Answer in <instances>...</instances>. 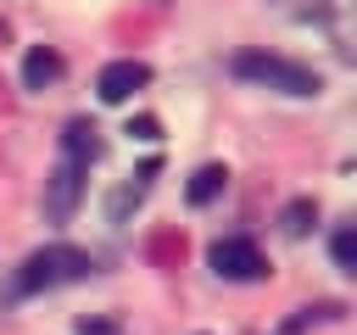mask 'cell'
I'll return each instance as SVG.
<instances>
[{
  "mask_svg": "<svg viewBox=\"0 0 357 335\" xmlns=\"http://www.w3.org/2000/svg\"><path fill=\"white\" fill-rule=\"evenodd\" d=\"M95 274V257L78 251V246H45L33 251L17 279H11V296H39V290H56V285H73V279H89Z\"/></svg>",
  "mask_w": 357,
  "mask_h": 335,
  "instance_id": "cell-1",
  "label": "cell"
},
{
  "mask_svg": "<svg viewBox=\"0 0 357 335\" xmlns=\"http://www.w3.org/2000/svg\"><path fill=\"white\" fill-rule=\"evenodd\" d=\"M229 67H234L245 84H262V89H279V95H318V89H324V78H318L312 67H301V61H290V56H273V50H240Z\"/></svg>",
  "mask_w": 357,
  "mask_h": 335,
  "instance_id": "cell-2",
  "label": "cell"
},
{
  "mask_svg": "<svg viewBox=\"0 0 357 335\" xmlns=\"http://www.w3.org/2000/svg\"><path fill=\"white\" fill-rule=\"evenodd\" d=\"M84 179H89V162L61 156V162L50 168V179H45V218L67 223V218L78 212V201H84Z\"/></svg>",
  "mask_w": 357,
  "mask_h": 335,
  "instance_id": "cell-3",
  "label": "cell"
},
{
  "mask_svg": "<svg viewBox=\"0 0 357 335\" xmlns=\"http://www.w3.org/2000/svg\"><path fill=\"white\" fill-rule=\"evenodd\" d=\"M212 274L218 279H262L268 274V262H262V251L251 246V240H240V234H229V240H218L212 246Z\"/></svg>",
  "mask_w": 357,
  "mask_h": 335,
  "instance_id": "cell-4",
  "label": "cell"
},
{
  "mask_svg": "<svg viewBox=\"0 0 357 335\" xmlns=\"http://www.w3.org/2000/svg\"><path fill=\"white\" fill-rule=\"evenodd\" d=\"M151 84V67L145 61H134V56H123V61H106L100 67V78H95V95L106 100V106H123L134 89H145Z\"/></svg>",
  "mask_w": 357,
  "mask_h": 335,
  "instance_id": "cell-5",
  "label": "cell"
},
{
  "mask_svg": "<svg viewBox=\"0 0 357 335\" xmlns=\"http://www.w3.org/2000/svg\"><path fill=\"white\" fill-rule=\"evenodd\" d=\"M156 173H162V162H156V156H151V162H139V173H134V179L106 201L112 223H123V218H128V207H139V201H145V190H151V179H156Z\"/></svg>",
  "mask_w": 357,
  "mask_h": 335,
  "instance_id": "cell-6",
  "label": "cell"
},
{
  "mask_svg": "<svg viewBox=\"0 0 357 335\" xmlns=\"http://www.w3.org/2000/svg\"><path fill=\"white\" fill-rule=\"evenodd\" d=\"M223 190H229V168L206 162V168H195V173H190V184H184V201H190V207H206V201H218Z\"/></svg>",
  "mask_w": 357,
  "mask_h": 335,
  "instance_id": "cell-7",
  "label": "cell"
},
{
  "mask_svg": "<svg viewBox=\"0 0 357 335\" xmlns=\"http://www.w3.org/2000/svg\"><path fill=\"white\" fill-rule=\"evenodd\" d=\"M61 78V56L50 50V45H33L28 56H22V84L28 89H45V84H56Z\"/></svg>",
  "mask_w": 357,
  "mask_h": 335,
  "instance_id": "cell-8",
  "label": "cell"
},
{
  "mask_svg": "<svg viewBox=\"0 0 357 335\" xmlns=\"http://www.w3.org/2000/svg\"><path fill=\"white\" fill-rule=\"evenodd\" d=\"M61 156H78V162H95L100 156V140H95V123H67L61 128Z\"/></svg>",
  "mask_w": 357,
  "mask_h": 335,
  "instance_id": "cell-9",
  "label": "cell"
},
{
  "mask_svg": "<svg viewBox=\"0 0 357 335\" xmlns=\"http://www.w3.org/2000/svg\"><path fill=\"white\" fill-rule=\"evenodd\" d=\"M312 223H318V201H312V195H296V201H290V207L279 212V229H284L290 240H301V234H307Z\"/></svg>",
  "mask_w": 357,
  "mask_h": 335,
  "instance_id": "cell-10",
  "label": "cell"
},
{
  "mask_svg": "<svg viewBox=\"0 0 357 335\" xmlns=\"http://www.w3.org/2000/svg\"><path fill=\"white\" fill-rule=\"evenodd\" d=\"M318 318H340V302H324V307H301V313H290V318H284L273 335H307Z\"/></svg>",
  "mask_w": 357,
  "mask_h": 335,
  "instance_id": "cell-11",
  "label": "cell"
},
{
  "mask_svg": "<svg viewBox=\"0 0 357 335\" xmlns=\"http://www.w3.org/2000/svg\"><path fill=\"white\" fill-rule=\"evenodd\" d=\"M329 251H335V268H346V274H357V229L346 223V229H335V240H329Z\"/></svg>",
  "mask_w": 357,
  "mask_h": 335,
  "instance_id": "cell-12",
  "label": "cell"
},
{
  "mask_svg": "<svg viewBox=\"0 0 357 335\" xmlns=\"http://www.w3.org/2000/svg\"><path fill=\"white\" fill-rule=\"evenodd\" d=\"M128 134H134V140H156V134H162V123H156V117H134V123H128Z\"/></svg>",
  "mask_w": 357,
  "mask_h": 335,
  "instance_id": "cell-13",
  "label": "cell"
},
{
  "mask_svg": "<svg viewBox=\"0 0 357 335\" xmlns=\"http://www.w3.org/2000/svg\"><path fill=\"white\" fill-rule=\"evenodd\" d=\"M78 335H117V324H89V318H84V324H78Z\"/></svg>",
  "mask_w": 357,
  "mask_h": 335,
  "instance_id": "cell-14",
  "label": "cell"
}]
</instances>
